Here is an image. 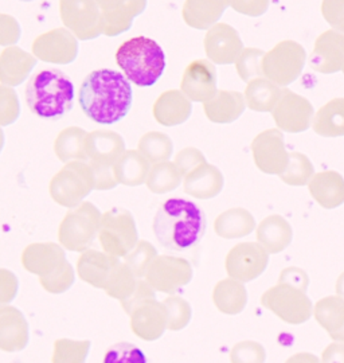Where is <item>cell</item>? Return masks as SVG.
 Masks as SVG:
<instances>
[{"mask_svg":"<svg viewBox=\"0 0 344 363\" xmlns=\"http://www.w3.org/2000/svg\"><path fill=\"white\" fill-rule=\"evenodd\" d=\"M133 91L127 77L113 69L91 72L84 79L78 103L91 121L112 125L121 121L131 111Z\"/></svg>","mask_w":344,"mask_h":363,"instance_id":"cell-1","label":"cell"},{"mask_svg":"<svg viewBox=\"0 0 344 363\" xmlns=\"http://www.w3.org/2000/svg\"><path fill=\"white\" fill-rule=\"evenodd\" d=\"M206 214L192 201L171 198L153 218V234L162 247L175 253L196 247L206 232Z\"/></svg>","mask_w":344,"mask_h":363,"instance_id":"cell-2","label":"cell"},{"mask_svg":"<svg viewBox=\"0 0 344 363\" xmlns=\"http://www.w3.org/2000/svg\"><path fill=\"white\" fill-rule=\"evenodd\" d=\"M74 85L60 69H45L30 78L26 86L28 109L40 118L58 120L74 105Z\"/></svg>","mask_w":344,"mask_h":363,"instance_id":"cell-3","label":"cell"},{"mask_svg":"<svg viewBox=\"0 0 344 363\" xmlns=\"http://www.w3.org/2000/svg\"><path fill=\"white\" fill-rule=\"evenodd\" d=\"M116 62L129 82L139 88L155 85L166 70V54L160 45L147 37L126 40L116 52Z\"/></svg>","mask_w":344,"mask_h":363,"instance_id":"cell-4","label":"cell"},{"mask_svg":"<svg viewBox=\"0 0 344 363\" xmlns=\"http://www.w3.org/2000/svg\"><path fill=\"white\" fill-rule=\"evenodd\" d=\"M22 264L27 272L38 274L39 283L49 294H64L74 284V269L65 250L54 242H37L26 247Z\"/></svg>","mask_w":344,"mask_h":363,"instance_id":"cell-5","label":"cell"},{"mask_svg":"<svg viewBox=\"0 0 344 363\" xmlns=\"http://www.w3.org/2000/svg\"><path fill=\"white\" fill-rule=\"evenodd\" d=\"M100 222V210L90 202H81L65 216L60 225L58 240L61 245L72 252L87 250L99 237Z\"/></svg>","mask_w":344,"mask_h":363,"instance_id":"cell-6","label":"cell"},{"mask_svg":"<svg viewBox=\"0 0 344 363\" xmlns=\"http://www.w3.org/2000/svg\"><path fill=\"white\" fill-rule=\"evenodd\" d=\"M306 60V50L299 42L282 40L264 54L262 76L279 86H288L301 76Z\"/></svg>","mask_w":344,"mask_h":363,"instance_id":"cell-7","label":"cell"},{"mask_svg":"<svg viewBox=\"0 0 344 363\" xmlns=\"http://www.w3.org/2000/svg\"><path fill=\"white\" fill-rule=\"evenodd\" d=\"M99 238L104 252L126 257L139 241L133 216L126 208H111L101 216Z\"/></svg>","mask_w":344,"mask_h":363,"instance_id":"cell-8","label":"cell"},{"mask_svg":"<svg viewBox=\"0 0 344 363\" xmlns=\"http://www.w3.org/2000/svg\"><path fill=\"white\" fill-rule=\"evenodd\" d=\"M261 304L289 325H303L312 315V301L306 292L284 283L269 288L261 296Z\"/></svg>","mask_w":344,"mask_h":363,"instance_id":"cell-9","label":"cell"},{"mask_svg":"<svg viewBox=\"0 0 344 363\" xmlns=\"http://www.w3.org/2000/svg\"><path fill=\"white\" fill-rule=\"evenodd\" d=\"M94 189V175L89 166L69 163L50 182L51 198L65 208H76Z\"/></svg>","mask_w":344,"mask_h":363,"instance_id":"cell-10","label":"cell"},{"mask_svg":"<svg viewBox=\"0 0 344 363\" xmlns=\"http://www.w3.org/2000/svg\"><path fill=\"white\" fill-rule=\"evenodd\" d=\"M192 264L186 259L162 255L153 259L145 273V281L159 291L174 295L178 289L187 286L192 280Z\"/></svg>","mask_w":344,"mask_h":363,"instance_id":"cell-11","label":"cell"},{"mask_svg":"<svg viewBox=\"0 0 344 363\" xmlns=\"http://www.w3.org/2000/svg\"><path fill=\"white\" fill-rule=\"evenodd\" d=\"M269 253L258 242H241L230 249L226 256V272L241 283L253 281L265 272Z\"/></svg>","mask_w":344,"mask_h":363,"instance_id":"cell-12","label":"cell"},{"mask_svg":"<svg viewBox=\"0 0 344 363\" xmlns=\"http://www.w3.org/2000/svg\"><path fill=\"white\" fill-rule=\"evenodd\" d=\"M315 115L314 106L306 97L285 89L274 109L272 117L277 128L288 133H301L311 127Z\"/></svg>","mask_w":344,"mask_h":363,"instance_id":"cell-13","label":"cell"},{"mask_svg":"<svg viewBox=\"0 0 344 363\" xmlns=\"http://www.w3.org/2000/svg\"><path fill=\"white\" fill-rule=\"evenodd\" d=\"M252 154L255 166L268 175H280L285 169L289 154L287 151L282 130H264L258 133L252 142Z\"/></svg>","mask_w":344,"mask_h":363,"instance_id":"cell-14","label":"cell"},{"mask_svg":"<svg viewBox=\"0 0 344 363\" xmlns=\"http://www.w3.org/2000/svg\"><path fill=\"white\" fill-rule=\"evenodd\" d=\"M204 52L213 64L230 65L243 52V39L234 27L228 23H216L204 37Z\"/></svg>","mask_w":344,"mask_h":363,"instance_id":"cell-15","label":"cell"},{"mask_svg":"<svg viewBox=\"0 0 344 363\" xmlns=\"http://www.w3.org/2000/svg\"><path fill=\"white\" fill-rule=\"evenodd\" d=\"M180 91L194 103H204L217 93V69L209 60L192 61L186 67Z\"/></svg>","mask_w":344,"mask_h":363,"instance_id":"cell-16","label":"cell"},{"mask_svg":"<svg viewBox=\"0 0 344 363\" xmlns=\"http://www.w3.org/2000/svg\"><path fill=\"white\" fill-rule=\"evenodd\" d=\"M344 64V34L328 30L320 34L309 57L311 67L321 74H333Z\"/></svg>","mask_w":344,"mask_h":363,"instance_id":"cell-17","label":"cell"},{"mask_svg":"<svg viewBox=\"0 0 344 363\" xmlns=\"http://www.w3.org/2000/svg\"><path fill=\"white\" fill-rule=\"evenodd\" d=\"M131 328L136 337L152 342L165 334L167 330L166 310L163 303L155 298L136 307L131 313Z\"/></svg>","mask_w":344,"mask_h":363,"instance_id":"cell-18","label":"cell"},{"mask_svg":"<svg viewBox=\"0 0 344 363\" xmlns=\"http://www.w3.org/2000/svg\"><path fill=\"white\" fill-rule=\"evenodd\" d=\"M118 262V257L106 252L102 253L93 249H87L78 259L77 273L79 279L85 283L100 289H105Z\"/></svg>","mask_w":344,"mask_h":363,"instance_id":"cell-19","label":"cell"},{"mask_svg":"<svg viewBox=\"0 0 344 363\" xmlns=\"http://www.w3.org/2000/svg\"><path fill=\"white\" fill-rule=\"evenodd\" d=\"M223 183L222 172L216 166L204 162L184 175L183 187L186 194L196 199H211L221 194Z\"/></svg>","mask_w":344,"mask_h":363,"instance_id":"cell-20","label":"cell"},{"mask_svg":"<svg viewBox=\"0 0 344 363\" xmlns=\"http://www.w3.org/2000/svg\"><path fill=\"white\" fill-rule=\"evenodd\" d=\"M28 343V323L15 307H0V350L15 352Z\"/></svg>","mask_w":344,"mask_h":363,"instance_id":"cell-21","label":"cell"},{"mask_svg":"<svg viewBox=\"0 0 344 363\" xmlns=\"http://www.w3.org/2000/svg\"><path fill=\"white\" fill-rule=\"evenodd\" d=\"M192 113V101L183 91L177 89L162 93L153 104V116L165 127H175L186 123Z\"/></svg>","mask_w":344,"mask_h":363,"instance_id":"cell-22","label":"cell"},{"mask_svg":"<svg viewBox=\"0 0 344 363\" xmlns=\"http://www.w3.org/2000/svg\"><path fill=\"white\" fill-rule=\"evenodd\" d=\"M294 230L288 220L280 214H273L257 226V241L269 255H277L291 245Z\"/></svg>","mask_w":344,"mask_h":363,"instance_id":"cell-23","label":"cell"},{"mask_svg":"<svg viewBox=\"0 0 344 363\" xmlns=\"http://www.w3.org/2000/svg\"><path fill=\"white\" fill-rule=\"evenodd\" d=\"M309 193L321 208H339L344 203V178L336 171L314 174L308 183Z\"/></svg>","mask_w":344,"mask_h":363,"instance_id":"cell-24","label":"cell"},{"mask_svg":"<svg viewBox=\"0 0 344 363\" xmlns=\"http://www.w3.org/2000/svg\"><path fill=\"white\" fill-rule=\"evenodd\" d=\"M207 118L217 124H229L243 116L246 104L243 93L234 91H217L216 96L204 103Z\"/></svg>","mask_w":344,"mask_h":363,"instance_id":"cell-25","label":"cell"},{"mask_svg":"<svg viewBox=\"0 0 344 363\" xmlns=\"http://www.w3.org/2000/svg\"><path fill=\"white\" fill-rule=\"evenodd\" d=\"M229 7V0H186L183 4V21L196 30H209L219 22Z\"/></svg>","mask_w":344,"mask_h":363,"instance_id":"cell-26","label":"cell"},{"mask_svg":"<svg viewBox=\"0 0 344 363\" xmlns=\"http://www.w3.org/2000/svg\"><path fill=\"white\" fill-rule=\"evenodd\" d=\"M287 88L279 86L265 77H257L248 82L243 93L246 108L255 112H272Z\"/></svg>","mask_w":344,"mask_h":363,"instance_id":"cell-27","label":"cell"},{"mask_svg":"<svg viewBox=\"0 0 344 363\" xmlns=\"http://www.w3.org/2000/svg\"><path fill=\"white\" fill-rule=\"evenodd\" d=\"M312 313L330 337L344 342V300L340 296H327L316 303Z\"/></svg>","mask_w":344,"mask_h":363,"instance_id":"cell-28","label":"cell"},{"mask_svg":"<svg viewBox=\"0 0 344 363\" xmlns=\"http://www.w3.org/2000/svg\"><path fill=\"white\" fill-rule=\"evenodd\" d=\"M255 229V217L246 208H234L219 214L214 222L216 233L225 240L243 238Z\"/></svg>","mask_w":344,"mask_h":363,"instance_id":"cell-29","label":"cell"},{"mask_svg":"<svg viewBox=\"0 0 344 363\" xmlns=\"http://www.w3.org/2000/svg\"><path fill=\"white\" fill-rule=\"evenodd\" d=\"M213 301L219 311L225 315H238L248 304V292L243 283L235 279H223L213 291Z\"/></svg>","mask_w":344,"mask_h":363,"instance_id":"cell-30","label":"cell"},{"mask_svg":"<svg viewBox=\"0 0 344 363\" xmlns=\"http://www.w3.org/2000/svg\"><path fill=\"white\" fill-rule=\"evenodd\" d=\"M150 169L148 159L141 152L128 151L113 164V174L117 183L133 187L145 183Z\"/></svg>","mask_w":344,"mask_h":363,"instance_id":"cell-31","label":"cell"},{"mask_svg":"<svg viewBox=\"0 0 344 363\" xmlns=\"http://www.w3.org/2000/svg\"><path fill=\"white\" fill-rule=\"evenodd\" d=\"M312 130L323 138L344 136V99H333L314 115Z\"/></svg>","mask_w":344,"mask_h":363,"instance_id":"cell-32","label":"cell"},{"mask_svg":"<svg viewBox=\"0 0 344 363\" xmlns=\"http://www.w3.org/2000/svg\"><path fill=\"white\" fill-rule=\"evenodd\" d=\"M183 174L175 163L160 162L155 163L148 172L145 184L153 194H166L178 189L183 181Z\"/></svg>","mask_w":344,"mask_h":363,"instance_id":"cell-33","label":"cell"},{"mask_svg":"<svg viewBox=\"0 0 344 363\" xmlns=\"http://www.w3.org/2000/svg\"><path fill=\"white\" fill-rule=\"evenodd\" d=\"M314 174V164L308 156L301 152H291L288 164L279 177L284 183L300 187L308 184Z\"/></svg>","mask_w":344,"mask_h":363,"instance_id":"cell-34","label":"cell"},{"mask_svg":"<svg viewBox=\"0 0 344 363\" xmlns=\"http://www.w3.org/2000/svg\"><path fill=\"white\" fill-rule=\"evenodd\" d=\"M139 150L150 163L155 164L170 160L174 151V144L166 133L150 132L141 138Z\"/></svg>","mask_w":344,"mask_h":363,"instance_id":"cell-35","label":"cell"},{"mask_svg":"<svg viewBox=\"0 0 344 363\" xmlns=\"http://www.w3.org/2000/svg\"><path fill=\"white\" fill-rule=\"evenodd\" d=\"M138 286V277L131 271L126 262H118L108 286H105L106 295L117 300L127 298Z\"/></svg>","mask_w":344,"mask_h":363,"instance_id":"cell-36","label":"cell"},{"mask_svg":"<svg viewBox=\"0 0 344 363\" xmlns=\"http://www.w3.org/2000/svg\"><path fill=\"white\" fill-rule=\"evenodd\" d=\"M166 310L167 330L179 331L192 322V310L190 303L180 296H170L163 300Z\"/></svg>","mask_w":344,"mask_h":363,"instance_id":"cell-37","label":"cell"},{"mask_svg":"<svg viewBox=\"0 0 344 363\" xmlns=\"http://www.w3.org/2000/svg\"><path fill=\"white\" fill-rule=\"evenodd\" d=\"M90 350L89 340H70L58 339L54 345L52 362H77L87 361Z\"/></svg>","mask_w":344,"mask_h":363,"instance_id":"cell-38","label":"cell"},{"mask_svg":"<svg viewBox=\"0 0 344 363\" xmlns=\"http://www.w3.org/2000/svg\"><path fill=\"white\" fill-rule=\"evenodd\" d=\"M156 256H157V252L151 242L138 241V244L124 259L131 271L135 273L138 279H141L145 276L148 267L151 265V262Z\"/></svg>","mask_w":344,"mask_h":363,"instance_id":"cell-39","label":"cell"},{"mask_svg":"<svg viewBox=\"0 0 344 363\" xmlns=\"http://www.w3.org/2000/svg\"><path fill=\"white\" fill-rule=\"evenodd\" d=\"M265 52L253 48L243 49L240 55L235 60V69L240 78L249 82L257 77H262V69H261V61Z\"/></svg>","mask_w":344,"mask_h":363,"instance_id":"cell-40","label":"cell"},{"mask_svg":"<svg viewBox=\"0 0 344 363\" xmlns=\"http://www.w3.org/2000/svg\"><path fill=\"white\" fill-rule=\"evenodd\" d=\"M104 362L144 363L147 362V359H145V355L143 354V351L138 349L135 345L123 342V343H117L106 351Z\"/></svg>","mask_w":344,"mask_h":363,"instance_id":"cell-41","label":"cell"},{"mask_svg":"<svg viewBox=\"0 0 344 363\" xmlns=\"http://www.w3.org/2000/svg\"><path fill=\"white\" fill-rule=\"evenodd\" d=\"M231 362H264L265 361V350L264 347L253 342V340H243L237 343L230 352Z\"/></svg>","mask_w":344,"mask_h":363,"instance_id":"cell-42","label":"cell"},{"mask_svg":"<svg viewBox=\"0 0 344 363\" xmlns=\"http://www.w3.org/2000/svg\"><path fill=\"white\" fill-rule=\"evenodd\" d=\"M321 13L335 31L344 34V0H323Z\"/></svg>","mask_w":344,"mask_h":363,"instance_id":"cell-43","label":"cell"},{"mask_svg":"<svg viewBox=\"0 0 344 363\" xmlns=\"http://www.w3.org/2000/svg\"><path fill=\"white\" fill-rule=\"evenodd\" d=\"M155 298V292H153L152 286H150L145 280H138V286L135 288V291L128 296L127 298L121 300V306L124 308V311L128 315H131L132 311L139 307L143 303L153 300Z\"/></svg>","mask_w":344,"mask_h":363,"instance_id":"cell-44","label":"cell"},{"mask_svg":"<svg viewBox=\"0 0 344 363\" xmlns=\"http://www.w3.org/2000/svg\"><path fill=\"white\" fill-rule=\"evenodd\" d=\"M204 162H206V157L204 154L194 147H187L179 151L178 155L175 156V160H174V163L178 166V169L182 171L183 175H186L187 172H190L192 169L198 167Z\"/></svg>","mask_w":344,"mask_h":363,"instance_id":"cell-45","label":"cell"},{"mask_svg":"<svg viewBox=\"0 0 344 363\" xmlns=\"http://www.w3.org/2000/svg\"><path fill=\"white\" fill-rule=\"evenodd\" d=\"M270 0H229V6L238 13L246 16H261L268 11Z\"/></svg>","mask_w":344,"mask_h":363,"instance_id":"cell-46","label":"cell"},{"mask_svg":"<svg viewBox=\"0 0 344 363\" xmlns=\"http://www.w3.org/2000/svg\"><path fill=\"white\" fill-rule=\"evenodd\" d=\"M18 277L9 269L0 268V307L11 303L18 294Z\"/></svg>","mask_w":344,"mask_h":363,"instance_id":"cell-47","label":"cell"},{"mask_svg":"<svg viewBox=\"0 0 344 363\" xmlns=\"http://www.w3.org/2000/svg\"><path fill=\"white\" fill-rule=\"evenodd\" d=\"M279 283H284V284L299 288V289L306 292L308 286H309V277H308L306 271H303L301 268L289 267V268H285V269L281 271Z\"/></svg>","mask_w":344,"mask_h":363,"instance_id":"cell-48","label":"cell"},{"mask_svg":"<svg viewBox=\"0 0 344 363\" xmlns=\"http://www.w3.org/2000/svg\"><path fill=\"white\" fill-rule=\"evenodd\" d=\"M323 362H344V342H336L323 351Z\"/></svg>","mask_w":344,"mask_h":363,"instance_id":"cell-49","label":"cell"},{"mask_svg":"<svg viewBox=\"0 0 344 363\" xmlns=\"http://www.w3.org/2000/svg\"><path fill=\"white\" fill-rule=\"evenodd\" d=\"M335 289H336V295L344 300V272L338 277Z\"/></svg>","mask_w":344,"mask_h":363,"instance_id":"cell-50","label":"cell"},{"mask_svg":"<svg viewBox=\"0 0 344 363\" xmlns=\"http://www.w3.org/2000/svg\"><path fill=\"white\" fill-rule=\"evenodd\" d=\"M19 1H26V3H28V1H34V0H19Z\"/></svg>","mask_w":344,"mask_h":363,"instance_id":"cell-51","label":"cell"},{"mask_svg":"<svg viewBox=\"0 0 344 363\" xmlns=\"http://www.w3.org/2000/svg\"><path fill=\"white\" fill-rule=\"evenodd\" d=\"M1 144H3V142H1V140H0V150H1Z\"/></svg>","mask_w":344,"mask_h":363,"instance_id":"cell-52","label":"cell"},{"mask_svg":"<svg viewBox=\"0 0 344 363\" xmlns=\"http://www.w3.org/2000/svg\"><path fill=\"white\" fill-rule=\"evenodd\" d=\"M342 70H343V73H344V64H343V66H342Z\"/></svg>","mask_w":344,"mask_h":363,"instance_id":"cell-53","label":"cell"}]
</instances>
